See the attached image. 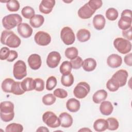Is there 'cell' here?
Returning a JSON list of instances; mask_svg holds the SVG:
<instances>
[{"mask_svg": "<svg viewBox=\"0 0 132 132\" xmlns=\"http://www.w3.org/2000/svg\"><path fill=\"white\" fill-rule=\"evenodd\" d=\"M1 42L11 48H16L21 43V39L13 31L8 30L2 31L1 37Z\"/></svg>", "mask_w": 132, "mask_h": 132, "instance_id": "obj_1", "label": "cell"}, {"mask_svg": "<svg viewBox=\"0 0 132 132\" xmlns=\"http://www.w3.org/2000/svg\"><path fill=\"white\" fill-rule=\"evenodd\" d=\"M1 120L5 122L11 121L14 116V105L10 101H4L0 104Z\"/></svg>", "mask_w": 132, "mask_h": 132, "instance_id": "obj_2", "label": "cell"}, {"mask_svg": "<svg viewBox=\"0 0 132 132\" xmlns=\"http://www.w3.org/2000/svg\"><path fill=\"white\" fill-rule=\"evenodd\" d=\"M22 18L18 14H10L4 16L2 19L3 27L7 30H10L22 23Z\"/></svg>", "mask_w": 132, "mask_h": 132, "instance_id": "obj_3", "label": "cell"}, {"mask_svg": "<svg viewBox=\"0 0 132 132\" xmlns=\"http://www.w3.org/2000/svg\"><path fill=\"white\" fill-rule=\"evenodd\" d=\"M113 45L116 49L121 54H126L130 52L131 50V42L122 38H117L113 41Z\"/></svg>", "mask_w": 132, "mask_h": 132, "instance_id": "obj_4", "label": "cell"}, {"mask_svg": "<svg viewBox=\"0 0 132 132\" xmlns=\"http://www.w3.org/2000/svg\"><path fill=\"white\" fill-rule=\"evenodd\" d=\"M131 10L125 9L123 10L121 15V18L118 21V27L122 30L128 29L131 26Z\"/></svg>", "mask_w": 132, "mask_h": 132, "instance_id": "obj_5", "label": "cell"}, {"mask_svg": "<svg viewBox=\"0 0 132 132\" xmlns=\"http://www.w3.org/2000/svg\"><path fill=\"white\" fill-rule=\"evenodd\" d=\"M43 122L51 128H56L60 126V121L58 117L54 112L46 111L42 116Z\"/></svg>", "mask_w": 132, "mask_h": 132, "instance_id": "obj_6", "label": "cell"}, {"mask_svg": "<svg viewBox=\"0 0 132 132\" xmlns=\"http://www.w3.org/2000/svg\"><path fill=\"white\" fill-rule=\"evenodd\" d=\"M13 74L14 77L21 80L27 75L26 65L23 60H18L13 65Z\"/></svg>", "mask_w": 132, "mask_h": 132, "instance_id": "obj_7", "label": "cell"}, {"mask_svg": "<svg viewBox=\"0 0 132 132\" xmlns=\"http://www.w3.org/2000/svg\"><path fill=\"white\" fill-rule=\"evenodd\" d=\"M90 90V85L86 82L81 81L74 88L73 94L74 96L79 99L85 98Z\"/></svg>", "mask_w": 132, "mask_h": 132, "instance_id": "obj_8", "label": "cell"}, {"mask_svg": "<svg viewBox=\"0 0 132 132\" xmlns=\"http://www.w3.org/2000/svg\"><path fill=\"white\" fill-rule=\"evenodd\" d=\"M60 38L62 42L67 45L72 44L75 40V36L73 30L68 26L64 27L61 29Z\"/></svg>", "mask_w": 132, "mask_h": 132, "instance_id": "obj_9", "label": "cell"}, {"mask_svg": "<svg viewBox=\"0 0 132 132\" xmlns=\"http://www.w3.org/2000/svg\"><path fill=\"white\" fill-rule=\"evenodd\" d=\"M34 40L38 45L46 46L50 43L51 37L47 32L43 31H39L35 34Z\"/></svg>", "mask_w": 132, "mask_h": 132, "instance_id": "obj_10", "label": "cell"}, {"mask_svg": "<svg viewBox=\"0 0 132 132\" xmlns=\"http://www.w3.org/2000/svg\"><path fill=\"white\" fill-rule=\"evenodd\" d=\"M61 60V55L58 52L53 51L50 53L47 57L46 64L51 68H56Z\"/></svg>", "mask_w": 132, "mask_h": 132, "instance_id": "obj_11", "label": "cell"}, {"mask_svg": "<svg viewBox=\"0 0 132 132\" xmlns=\"http://www.w3.org/2000/svg\"><path fill=\"white\" fill-rule=\"evenodd\" d=\"M128 76V72L124 69H121L117 71L112 76L119 84L120 87L125 85Z\"/></svg>", "mask_w": 132, "mask_h": 132, "instance_id": "obj_12", "label": "cell"}, {"mask_svg": "<svg viewBox=\"0 0 132 132\" xmlns=\"http://www.w3.org/2000/svg\"><path fill=\"white\" fill-rule=\"evenodd\" d=\"M19 34L24 38H28L30 37L32 34V29L26 23H20L17 27Z\"/></svg>", "mask_w": 132, "mask_h": 132, "instance_id": "obj_13", "label": "cell"}, {"mask_svg": "<svg viewBox=\"0 0 132 132\" xmlns=\"http://www.w3.org/2000/svg\"><path fill=\"white\" fill-rule=\"evenodd\" d=\"M27 61L29 67L34 70L39 69L41 66V58L40 56L37 54L30 55L28 58Z\"/></svg>", "mask_w": 132, "mask_h": 132, "instance_id": "obj_14", "label": "cell"}, {"mask_svg": "<svg viewBox=\"0 0 132 132\" xmlns=\"http://www.w3.org/2000/svg\"><path fill=\"white\" fill-rule=\"evenodd\" d=\"M95 12L89 7L88 3L85 4L81 7L78 11V16L82 19H88L90 18Z\"/></svg>", "mask_w": 132, "mask_h": 132, "instance_id": "obj_15", "label": "cell"}, {"mask_svg": "<svg viewBox=\"0 0 132 132\" xmlns=\"http://www.w3.org/2000/svg\"><path fill=\"white\" fill-rule=\"evenodd\" d=\"M55 5L54 0H43L39 5V10L44 14L51 13Z\"/></svg>", "mask_w": 132, "mask_h": 132, "instance_id": "obj_16", "label": "cell"}, {"mask_svg": "<svg viewBox=\"0 0 132 132\" xmlns=\"http://www.w3.org/2000/svg\"><path fill=\"white\" fill-rule=\"evenodd\" d=\"M107 63L110 68H118L122 64V59L120 55L113 54L108 56L107 59Z\"/></svg>", "mask_w": 132, "mask_h": 132, "instance_id": "obj_17", "label": "cell"}, {"mask_svg": "<svg viewBox=\"0 0 132 132\" xmlns=\"http://www.w3.org/2000/svg\"><path fill=\"white\" fill-rule=\"evenodd\" d=\"M59 119L60 121V125L62 127H70L73 124V118L68 113L64 112L60 114Z\"/></svg>", "mask_w": 132, "mask_h": 132, "instance_id": "obj_18", "label": "cell"}, {"mask_svg": "<svg viewBox=\"0 0 132 132\" xmlns=\"http://www.w3.org/2000/svg\"><path fill=\"white\" fill-rule=\"evenodd\" d=\"M113 107L111 103L108 101L102 102L100 106V110L101 113L104 116H109L112 112Z\"/></svg>", "mask_w": 132, "mask_h": 132, "instance_id": "obj_19", "label": "cell"}, {"mask_svg": "<svg viewBox=\"0 0 132 132\" xmlns=\"http://www.w3.org/2000/svg\"><path fill=\"white\" fill-rule=\"evenodd\" d=\"M106 20L102 14H96L93 19V25L95 29L98 30L103 29L105 25Z\"/></svg>", "mask_w": 132, "mask_h": 132, "instance_id": "obj_20", "label": "cell"}, {"mask_svg": "<svg viewBox=\"0 0 132 132\" xmlns=\"http://www.w3.org/2000/svg\"><path fill=\"white\" fill-rule=\"evenodd\" d=\"M66 107L70 112H76L80 109V102L74 98L69 99L66 103Z\"/></svg>", "mask_w": 132, "mask_h": 132, "instance_id": "obj_21", "label": "cell"}, {"mask_svg": "<svg viewBox=\"0 0 132 132\" xmlns=\"http://www.w3.org/2000/svg\"><path fill=\"white\" fill-rule=\"evenodd\" d=\"M21 87L24 91H30L35 89L36 83L35 79L31 77H27L21 82Z\"/></svg>", "mask_w": 132, "mask_h": 132, "instance_id": "obj_22", "label": "cell"}, {"mask_svg": "<svg viewBox=\"0 0 132 132\" xmlns=\"http://www.w3.org/2000/svg\"><path fill=\"white\" fill-rule=\"evenodd\" d=\"M107 95V92L105 90L101 89L97 90L93 95V101L96 104H99L106 100Z\"/></svg>", "mask_w": 132, "mask_h": 132, "instance_id": "obj_23", "label": "cell"}, {"mask_svg": "<svg viewBox=\"0 0 132 132\" xmlns=\"http://www.w3.org/2000/svg\"><path fill=\"white\" fill-rule=\"evenodd\" d=\"M82 67L85 71L91 72L95 69L96 67V62L93 58H88L83 61Z\"/></svg>", "mask_w": 132, "mask_h": 132, "instance_id": "obj_24", "label": "cell"}, {"mask_svg": "<svg viewBox=\"0 0 132 132\" xmlns=\"http://www.w3.org/2000/svg\"><path fill=\"white\" fill-rule=\"evenodd\" d=\"M108 125L106 120L104 119H98L96 120L93 124V128L96 131L101 132L107 129Z\"/></svg>", "mask_w": 132, "mask_h": 132, "instance_id": "obj_25", "label": "cell"}, {"mask_svg": "<svg viewBox=\"0 0 132 132\" xmlns=\"http://www.w3.org/2000/svg\"><path fill=\"white\" fill-rule=\"evenodd\" d=\"M44 22L43 16L40 14L34 15L29 20L30 25L34 28H39L41 26Z\"/></svg>", "mask_w": 132, "mask_h": 132, "instance_id": "obj_26", "label": "cell"}, {"mask_svg": "<svg viewBox=\"0 0 132 132\" xmlns=\"http://www.w3.org/2000/svg\"><path fill=\"white\" fill-rule=\"evenodd\" d=\"M90 37V32L88 30L84 28L79 29L76 34V37L78 40L80 42H85L88 41Z\"/></svg>", "mask_w": 132, "mask_h": 132, "instance_id": "obj_27", "label": "cell"}, {"mask_svg": "<svg viewBox=\"0 0 132 132\" xmlns=\"http://www.w3.org/2000/svg\"><path fill=\"white\" fill-rule=\"evenodd\" d=\"M15 81L10 78L4 79L2 83V89L3 91L6 93H11L12 85Z\"/></svg>", "mask_w": 132, "mask_h": 132, "instance_id": "obj_28", "label": "cell"}, {"mask_svg": "<svg viewBox=\"0 0 132 132\" xmlns=\"http://www.w3.org/2000/svg\"><path fill=\"white\" fill-rule=\"evenodd\" d=\"M74 78L73 75L70 73L68 75H62L61 78V82L65 87H70L74 82Z\"/></svg>", "mask_w": 132, "mask_h": 132, "instance_id": "obj_29", "label": "cell"}, {"mask_svg": "<svg viewBox=\"0 0 132 132\" xmlns=\"http://www.w3.org/2000/svg\"><path fill=\"white\" fill-rule=\"evenodd\" d=\"M72 67L70 61H64L60 66V72L62 75H68L71 72Z\"/></svg>", "mask_w": 132, "mask_h": 132, "instance_id": "obj_30", "label": "cell"}, {"mask_svg": "<svg viewBox=\"0 0 132 132\" xmlns=\"http://www.w3.org/2000/svg\"><path fill=\"white\" fill-rule=\"evenodd\" d=\"M23 130V126L20 124L15 123H12L8 124L6 126L5 129L6 132H22Z\"/></svg>", "mask_w": 132, "mask_h": 132, "instance_id": "obj_31", "label": "cell"}, {"mask_svg": "<svg viewBox=\"0 0 132 132\" xmlns=\"http://www.w3.org/2000/svg\"><path fill=\"white\" fill-rule=\"evenodd\" d=\"M65 57L70 59L73 60L78 56V50L75 47H70L67 48L64 52Z\"/></svg>", "mask_w": 132, "mask_h": 132, "instance_id": "obj_32", "label": "cell"}, {"mask_svg": "<svg viewBox=\"0 0 132 132\" xmlns=\"http://www.w3.org/2000/svg\"><path fill=\"white\" fill-rule=\"evenodd\" d=\"M7 9L10 12H16L20 9V4L18 1L10 0L6 2Z\"/></svg>", "mask_w": 132, "mask_h": 132, "instance_id": "obj_33", "label": "cell"}, {"mask_svg": "<svg viewBox=\"0 0 132 132\" xmlns=\"http://www.w3.org/2000/svg\"><path fill=\"white\" fill-rule=\"evenodd\" d=\"M106 88L111 92H115L120 88L118 82L113 78L109 79L106 83Z\"/></svg>", "mask_w": 132, "mask_h": 132, "instance_id": "obj_34", "label": "cell"}, {"mask_svg": "<svg viewBox=\"0 0 132 132\" xmlns=\"http://www.w3.org/2000/svg\"><path fill=\"white\" fill-rule=\"evenodd\" d=\"M22 15L26 19H30L34 15L35 12L34 9L30 6H25L21 10Z\"/></svg>", "mask_w": 132, "mask_h": 132, "instance_id": "obj_35", "label": "cell"}, {"mask_svg": "<svg viewBox=\"0 0 132 132\" xmlns=\"http://www.w3.org/2000/svg\"><path fill=\"white\" fill-rule=\"evenodd\" d=\"M119 15L118 11L114 8H109L106 11V16L110 21L116 20Z\"/></svg>", "mask_w": 132, "mask_h": 132, "instance_id": "obj_36", "label": "cell"}, {"mask_svg": "<svg viewBox=\"0 0 132 132\" xmlns=\"http://www.w3.org/2000/svg\"><path fill=\"white\" fill-rule=\"evenodd\" d=\"M56 98L54 94L48 93L44 95L42 97L43 103L47 106H50L53 105L56 102Z\"/></svg>", "mask_w": 132, "mask_h": 132, "instance_id": "obj_37", "label": "cell"}, {"mask_svg": "<svg viewBox=\"0 0 132 132\" xmlns=\"http://www.w3.org/2000/svg\"><path fill=\"white\" fill-rule=\"evenodd\" d=\"M107 122V129L110 130H117L119 126V123L118 120L114 118H108L106 120Z\"/></svg>", "mask_w": 132, "mask_h": 132, "instance_id": "obj_38", "label": "cell"}, {"mask_svg": "<svg viewBox=\"0 0 132 132\" xmlns=\"http://www.w3.org/2000/svg\"><path fill=\"white\" fill-rule=\"evenodd\" d=\"M25 91L22 89L21 87V82L14 81L12 87L11 93L15 95H19L23 94Z\"/></svg>", "mask_w": 132, "mask_h": 132, "instance_id": "obj_39", "label": "cell"}, {"mask_svg": "<svg viewBox=\"0 0 132 132\" xmlns=\"http://www.w3.org/2000/svg\"><path fill=\"white\" fill-rule=\"evenodd\" d=\"M57 81L56 77L54 76H51L49 77L46 82V89L47 90H52L57 85Z\"/></svg>", "mask_w": 132, "mask_h": 132, "instance_id": "obj_40", "label": "cell"}, {"mask_svg": "<svg viewBox=\"0 0 132 132\" xmlns=\"http://www.w3.org/2000/svg\"><path fill=\"white\" fill-rule=\"evenodd\" d=\"M70 62L71 63L72 68L76 70V69H80L82 67L83 60L80 57L77 56L75 59L73 60H71Z\"/></svg>", "mask_w": 132, "mask_h": 132, "instance_id": "obj_41", "label": "cell"}, {"mask_svg": "<svg viewBox=\"0 0 132 132\" xmlns=\"http://www.w3.org/2000/svg\"><path fill=\"white\" fill-rule=\"evenodd\" d=\"M87 3L89 7L95 11L101 8L103 5L101 0H90Z\"/></svg>", "mask_w": 132, "mask_h": 132, "instance_id": "obj_42", "label": "cell"}, {"mask_svg": "<svg viewBox=\"0 0 132 132\" xmlns=\"http://www.w3.org/2000/svg\"><path fill=\"white\" fill-rule=\"evenodd\" d=\"M54 95L60 98H64L68 96V92L63 89L57 88L54 91Z\"/></svg>", "mask_w": 132, "mask_h": 132, "instance_id": "obj_43", "label": "cell"}, {"mask_svg": "<svg viewBox=\"0 0 132 132\" xmlns=\"http://www.w3.org/2000/svg\"><path fill=\"white\" fill-rule=\"evenodd\" d=\"M35 83H36V86L35 89L37 91L40 92L42 91L44 89V81L43 79L37 78L35 79Z\"/></svg>", "mask_w": 132, "mask_h": 132, "instance_id": "obj_44", "label": "cell"}, {"mask_svg": "<svg viewBox=\"0 0 132 132\" xmlns=\"http://www.w3.org/2000/svg\"><path fill=\"white\" fill-rule=\"evenodd\" d=\"M10 50L7 47H3L0 51V59L2 60H7L10 54Z\"/></svg>", "mask_w": 132, "mask_h": 132, "instance_id": "obj_45", "label": "cell"}, {"mask_svg": "<svg viewBox=\"0 0 132 132\" xmlns=\"http://www.w3.org/2000/svg\"><path fill=\"white\" fill-rule=\"evenodd\" d=\"M131 26L127 29L124 30L122 31V35L124 37L127 39V40L129 41H131L132 40L131 37Z\"/></svg>", "mask_w": 132, "mask_h": 132, "instance_id": "obj_46", "label": "cell"}, {"mask_svg": "<svg viewBox=\"0 0 132 132\" xmlns=\"http://www.w3.org/2000/svg\"><path fill=\"white\" fill-rule=\"evenodd\" d=\"M18 56V53L14 50H11L10 52V54L9 56L8 57V58H7V60L8 62H12L15 59L17 58Z\"/></svg>", "mask_w": 132, "mask_h": 132, "instance_id": "obj_47", "label": "cell"}, {"mask_svg": "<svg viewBox=\"0 0 132 132\" xmlns=\"http://www.w3.org/2000/svg\"><path fill=\"white\" fill-rule=\"evenodd\" d=\"M131 58H132V54L131 53H129L127 54L124 57V62L126 64H127L128 66L131 67L132 65V61H131Z\"/></svg>", "mask_w": 132, "mask_h": 132, "instance_id": "obj_48", "label": "cell"}, {"mask_svg": "<svg viewBox=\"0 0 132 132\" xmlns=\"http://www.w3.org/2000/svg\"><path fill=\"white\" fill-rule=\"evenodd\" d=\"M37 131H49V130L44 126H40L36 130Z\"/></svg>", "mask_w": 132, "mask_h": 132, "instance_id": "obj_49", "label": "cell"}, {"mask_svg": "<svg viewBox=\"0 0 132 132\" xmlns=\"http://www.w3.org/2000/svg\"><path fill=\"white\" fill-rule=\"evenodd\" d=\"M79 131H91V130L90 129H89V128H86V127H84V128H82V129L79 130Z\"/></svg>", "mask_w": 132, "mask_h": 132, "instance_id": "obj_50", "label": "cell"}]
</instances>
